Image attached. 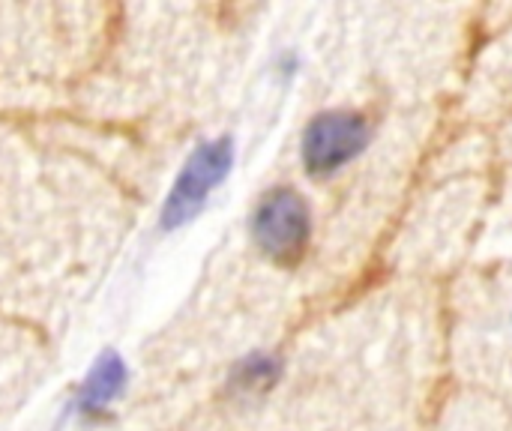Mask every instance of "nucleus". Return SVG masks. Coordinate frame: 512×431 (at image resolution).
I'll use <instances>...</instances> for the list:
<instances>
[{
	"mask_svg": "<svg viewBox=\"0 0 512 431\" xmlns=\"http://www.w3.org/2000/svg\"><path fill=\"white\" fill-rule=\"evenodd\" d=\"M252 231L264 255L291 264L303 255L309 240V207L294 189H276L261 201Z\"/></svg>",
	"mask_w": 512,
	"mask_h": 431,
	"instance_id": "f257e3e1",
	"label": "nucleus"
},
{
	"mask_svg": "<svg viewBox=\"0 0 512 431\" xmlns=\"http://www.w3.org/2000/svg\"><path fill=\"white\" fill-rule=\"evenodd\" d=\"M369 129L360 114L348 111H330L312 120L303 138V159L306 168L315 174L336 171L348 159H354L366 147Z\"/></svg>",
	"mask_w": 512,
	"mask_h": 431,
	"instance_id": "7ed1b4c3",
	"label": "nucleus"
},
{
	"mask_svg": "<svg viewBox=\"0 0 512 431\" xmlns=\"http://www.w3.org/2000/svg\"><path fill=\"white\" fill-rule=\"evenodd\" d=\"M228 168H231V141L228 138L198 147L192 153V159L186 162L183 174L177 177L174 192L165 201V213H162L165 228H177L180 222L192 219L201 210V204L207 201L210 189L228 174Z\"/></svg>",
	"mask_w": 512,
	"mask_h": 431,
	"instance_id": "f03ea898",
	"label": "nucleus"
},
{
	"mask_svg": "<svg viewBox=\"0 0 512 431\" xmlns=\"http://www.w3.org/2000/svg\"><path fill=\"white\" fill-rule=\"evenodd\" d=\"M120 384H123V363L114 354H105L84 384V405L99 408V405L111 402L120 393Z\"/></svg>",
	"mask_w": 512,
	"mask_h": 431,
	"instance_id": "20e7f679",
	"label": "nucleus"
}]
</instances>
